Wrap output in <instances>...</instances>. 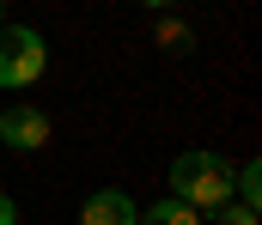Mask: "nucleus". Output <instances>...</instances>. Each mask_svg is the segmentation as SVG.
<instances>
[{"label":"nucleus","instance_id":"20e7f679","mask_svg":"<svg viewBox=\"0 0 262 225\" xmlns=\"http://www.w3.org/2000/svg\"><path fill=\"white\" fill-rule=\"evenodd\" d=\"M140 207L128 201V189H98L85 207H79V225H134Z\"/></svg>","mask_w":262,"mask_h":225},{"label":"nucleus","instance_id":"0eeeda50","mask_svg":"<svg viewBox=\"0 0 262 225\" xmlns=\"http://www.w3.org/2000/svg\"><path fill=\"white\" fill-rule=\"evenodd\" d=\"M213 225H256V207L232 195V201H220V207H213Z\"/></svg>","mask_w":262,"mask_h":225},{"label":"nucleus","instance_id":"f257e3e1","mask_svg":"<svg viewBox=\"0 0 262 225\" xmlns=\"http://www.w3.org/2000/svg\"><path fill=\"white\" fill-rule=\"evenodd\" d=\"M232 158H220V152H177V164H171V195L177 201H189L195 213H213L220 201H232Z\"/></svg>","mask_w":262,"mask_h":225},{"label":"nucleus","instance_id":"39448f33","mask_svg":"<svg viewBox=\"0 0 262 225\" xmlns=\"http://www.w3.org/2000/svg\"><path fill=\"white\" fill-rule=\"evenodd\" d=\"M134 225H201V213L189 207V201L171 195V201H159V207H140V219H134Z\"/></svg>","mask_w":262,"mask_h":225},{"label":"nucleus","instance_id":"423d86ee","mask_svg":"<svg viewBox=\"0 0 262 225\" xmlns=\"http://www.w3.org/2000/svg\"><path fill=\"white\" fill-rule=\"evenodd\" d=\"M159 49H171V55H189V49H195L189 24H177V18H159Z\"/></svg>","mask_w":262,"mask_h":225},{"label":"nucleus","instance_id":"6e6552de","mask_svg":"<svg viewBox=\"0 0 262 225\" xmlns=\"http://www.w3.org/2000/svg\"><path fill=\"white\" fill-rule=\"evenodd\" d=\"M18 219H25V213H18V201H12V195L0 189V225H18Z\"/></svg>","mask_w":262,"mask_h":225},{"label":"nucleus","instance_id":"1a4fd4ad","mask_svg":"<svg viewBox=\"0 0 262 225\" xmlns=\"http://www.w3.org/2000/svg\"><path fill=\"white\" fill-rule=\"evenodd\" d=\"M134 6H146V12H165V6H177V0H134Z\"/></svg>","mask_w":262,"mask_h":225},{"label":"nucleus","instance_id":"f03ea898","mask_svg":"<svg viewBox=\"0 0 262 225\" xmlns=\"http://www.w3.org/2000/svg\"><path fill=\"white\" fill-rule=\"evenodd\" d=\"M49 73V49L31 24H6L0 18V91H25Z\"/></svg>","mask_w":262,"mask_h":225},{"label":"nucleus","instance_id":"9d476101","mask_svg":"<svg viewBox=\"0 0 262 225\" xmlns=\"http://www.w3.org/2000/svg\"><path fill=\"white\" fill-rule=\"evenodd\" d=\"M0 18H6V6H0Z\"/></svg>","mask_w":262,"mask_h":225},{"label":"nucleus","instance_id":"7ed1b4c3","mask_svg":"<svg viewBox=\"0 0 262 225\" xmlns=\"http://www.w3.org/2000/svg\"><path fill=\"white\" fill-rule=\"evenodd\" d=\"M0 140H6L12 152L49 146V116H43L37 104H6V110H0Z\"/></svg>","mask_w":262,"mask_h":225}]
</instances>
